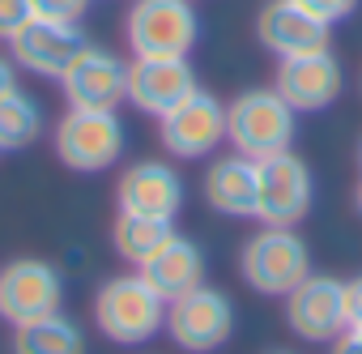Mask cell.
Instances as JSON below:
<instances>
[{"instance_id":"cell-1","label":"cell","mask_w":362,"mask_h":354,"mask_svg":"<svg viewBox=\"0 0 362 354\" xmlns=\"http://www.w3.org/2000/svg\"><path fill=\"white\" fill-rule=\"evenodd\" d=\"M94 324L115 346H141L166 329V299L145 282V273H119L94 295Z\"/></svg>"},{"instance_id":"cell-2","label":"cell","mask_w":362,"mask_h":354,"mask_svg":"<svg viewBox=\"0 0 362 354\" xmlns=\"http://www.w3.org/2000/svg\"><path fill=\"white\" fill-rule=\"evenodd\" d=\"M294 115L277 90H243L226 103V141L252 162L286 154L294 145Z\"/></svg>"},{"instance_id":"cell-3","label":"cell","mask_w":362,"mask_h":354,"mask_svg":"<svg viewBox=\"0 0 362 354\" xmlns=\"http://www.w3.org/2000/svg\"><path fill=\"white\" fill-rule=\"evenodd\" d=\"M239 273L256 295L286 299L311 273V252H307V244L294 227H264L243 244Z\"/></svg>"},{"instance_id":"cell-4","label":"cell","mask_w":362,"mask_h":354,"mask_svg":"<svg viewBox=\"0 0 362 354\" xmlns=\"http://www.w3.org/2000/svg\"><path fill=\"white\" fill-rule=\"evenodd\" d=\"M128 132L115 111H94V107H69L56 124V154L69 171L98 175L124 158Z\"/></svg>"},{"instance_id":"cell-5","label":"cell","mask_w":362,"mask_h":354,"mask_svg":"<svg viewBox=\"0 0 362 354\" xmlns=\"http://www.w3.org/2000/svg\"><path fill=\"white\" fill-rule=\"evenodd\" d=\"M201 18L192 0H132L124 39L132 56H188L197 47Z\"/></svg>"},{"instance_id":"cell-6","label":"cell","mask_w":362,"mask_h":354,"mask_svg":"<svg viewBox=\"0 0 362 354\" xmlns=\"http://www.w3.org/2000/svg\"><path fill=\"white\" fill-rule=\"evenodd\" d=\"M158 141L170 158H184V162L214 158L226 145V103L197 86L184 103H175L166 115H158Z\"/></svg>"},{"instance_id":"cell-7","label":"cell","mask_w":362,"mask_h":354,"mask_svg":"<svg viewBox=\"0 0 362 354\" xmlns=\"http://www.w3.org/2000/svg\"><path fill=\"white\" fill-rule=\"evenodd\" d=\"M256 222L260 227H298L311 214L315 201V180H311V166L286 149L273 158L256 162Z\"/></svg>"},{"instance_id":"cell-8","label":"cell","mask_w":362,"mask_h":354,"mask_svg":"<svg viewBox=\"0 0 362 354\" xmlns=\"http://www.w3.org/2000/svg\"><path fill=\"white\" fill-rule=\"evenodd\" d=\"M235 329V307L230 295L214 286H197L166 303V337L184 354H214L230 341Z\"/></svg>"},{"instance_id":"cell-9","label":"cell","mask_w":362,"mask_h":354,"mask_svg":"<svg viewBox=\"0 0 362 354\" xmlns=\"http://www.w3.org/2000/svg\"><path fill=\"white\" fill-rule=\"evenodd\" d=\"M64 303V278L56 265L39 256H18L0 269V320L30 324L43 316H56Z\"/></svg>"},{"instance_id":"cell-10","label":"cell","mask_w":362,"mask_h":354,"mask_svg":"<svg viewBox=\"0 0 362 354\" xmlns=\"http://www.w3.org/2000/svg\"><path fill=\"white\" fill-rule=\"evenodd\" d=\"M86 47H90V39H86L81 22H52V18H30L9 39L13 64L43 77V81H60Z\"/></svg>"},{"instance_id":"cell-11","label":"cell","mask_w":362,"mask_h":354,"mask_svg":"<svg viewBox=\"0 0 362 354\" xmlns=\"http://www.w3.org/2000/svg\"><path fill=\"white\" fill-rule=\"evenodd\" d=\"M286 320L303 341H337L349 329L345 312V282L307 273L290 295H286Z\"/></svg>"},{"instance_id":"cell-12","label":"cell","mask_w":362,"mask_h":354,"mask_svg":"<svg viewBox=\"0 0 362 354\" xmlns=\"http://www.w3.org/2000/svg\"><path fill=\"white\" fill-rule=\"evenodd\" d=\"M197 90V73L188 56H132L128 60V103L141 115H166Z\"/></svg>"},{"instance_id":"cell-13","label":"cell","mask_w":362,"mask_h":354,"mask_svg":"<svg viewBox=\"0 0 362 354\" xmlns=\"http://www.w3.org/2000/svg\"><path fill=\"white\" fill-rule=\"evenodd\" d=\"M64 86V98L69 107H94V111H115L124 98H128V64L107 52V47H86L69 73L60 77Z\"/></svg>"},{"instance_id":"cell-14","label":"cell","mask_w":362,"mask_h":354,"mask_svg":"<svg viewBox=\"0 0 362 354\" xmlns=\"http://www.w3.org/2000/svg\"><path fill=\"white\" fill-rule=\"evenodd\" d=\"M341 81H345V77H341L337 56H332L328 47H320V52L286 56V60L277 64L273 90L303 115V111H324V107H332L337 94H341Z\"/></svg>"},{"instance_id":"cell-15","label":"cell","mask_w":362,"mask_h":354,"mask_svg":"<svg viewBox=\"0 0 362 354\" xmlns=\"http://www.w3.org/2000/svg\"><path fill=\"white\" fill-rule=\"evenodd\" d=\"M119 214H145V218H170L184 210V180L170 162H132L115 184Z\"/></svg>"},{"instance_id":"cell-16","label":"cell","mask_w":362,"mask_h":354,"mask_svg":"<svg viewBox=\"0 0 362 354\" xmlns=\"http://www.w3.org/2000/svg\"><path fill=\"white\" fill-rule=\"evenodd\" d=\"M328 35H332V26L320 22L315 13H307L303 5H294V0H269L256 13V39L277 60L320 52V47H328Z\"/></svg>"},{"instance_id":"cell-17","label":"cell","mask_w":362,"mask_h":354,"mask_svg":"<svg viewBox=\"0 0 362 354\" xmlns=\"http://www.w3.org/2000/svg\"><path fill=\"white\" fill-rule=\"evenodd\" d=\"M205 201L222 218H256V162L243 154L214 158L205 171Z\"/></svg>"},{"instance_id":"cell-18","label":"cell","mask_w":362,"mask_h":354,"mask_svg":"<svg viewBox=\"0 0 362 354\" xmlns=\"http://www.w3.org/2000/svg\"><path fill=\"white\" fill-rule=\"evenodd\" d=\"M141 273H145V282L170 303V299H179V295L205 286V252H201L192 239H184V235H170V239L141 265Z\"/></svg>"},{"instance_id":"cell-19","label":"cell","mask_w":362,"mask_h":354,"mask_svg":"<svg viewBox=\"0 0 362 354\" xmlns=\"http://www.w3.org/2000/svg\"><path fill=\"white\" fill-rule=\"evenodd\" d=\"M13 354H86V333L64 312L18 324L13 329Z\"/></svg>"},{"instance_id":"cell-20","label":"cell","mask_w":362,"mask_h":354,"mask_svg":"<svg viewBox=\"0 0 362 354\" xmlns=\"http://www.w3.org/2000/svg\"><path fill=\"white\" fill-rule=\"evenodd\" d=\"M170 235H175V222H170V218H145V214H119L115 227H111L115 252H119L128 265H136V269H141Z\"/></svg>"},{"instance_id":"cell-21","label":"cell","mask_w":362,"mask_h":354,"mask_svg":"<svg viewBox=\"0 0 362 354\" xmlns=\"http://www.w3.org/2000/svg\"><path fill=\"white\" fill-rule=\"evenodd\" d=\"M43 132V107L22 86L0 98V149H26Z\"/></svg>"},{"instance_id":"cell-22","label":"cell","mask_w":362,"mask_h":354,"mask_svg":"<svg viewBox=\"0 0 362 354\" xmlns=\"http://www.w3.org/2000/svg\"><path fill=\"white\" fill-rule=\"evenodd\" d=\"M90 0H30L35 18H52V22H81Z\"/></svg>"},{"instance_id":"cell-23","label":"cell","mask_w":362,"mask_h":354,"mask_svg":"<svg viewBox=\"0 0 362 354\" xmlns=\"http://www.w3.org/2000/svg\"><path fill=\"white\" fill-rule=\"evenodd\" d=\"M30 18H35L30 0H0V43H9Z\"/></svg>"},{"instance_id":"cell-24","label":"cell","mask_w":362,"mask_h":354,"mask_svg":"<svg viewBox=\"0 0 362 354\" xmlns=\"http://www.w3.org/2000/svg\"><path fill=\"white\" fill-rule=\"evenodd\" d=\"M294 5H303V9H307V13H315L320 22L337 26V22H345V18L358 9V0H294Z\"/></svg>"},{"instance_id":"cell-25","label":"cell","mask_w":362,"mask_h":354,"mask_svg":"<svg viewBox=\"0 0 362 354\" xmlns=\"http://www.w3.org/2000/svg\"><path fill=\"white\" fill-rule=\"evenodd\" d=\"M345 312H349V329L362 324V278L345 282Z\"/></svg>"},{"instance_id":"cell-26","label":"cell","mask_w":362,"mask_h":354,"mask_svg":"<svg viewBox=\"0 0 362 354\" xmlns=\"http://www.w3.org/2000/svg\"><path fill=\"white\" fill-rule=\"evenodd\" d=\"M13 90H18V64H13V56H0V98Z\"/></svg>"},{"instance_id":"cell-27","label":"cell","mask_w":362,"mask_h":354,"mask_svg":"<svg viewBox=\"0 0 362 354\" xmlns=\"http://www.w3.org/2000/svg\"><path fill=\"white\" fill-rule=\"evenodd\" d=\"M332 354H362V337L354 329H345L337 341H332Z\"/></svg>"},{"instance_id":"cell-28","label":"cell","mask_w":362,"mask_h":354,"mask_svg":"<svg viewBox=\"0 0 362 354\" xmlns=\"http://www.w3.org/2000/svg\"><path fill=\"white\" fill-rule=\"evenodd\" d=\"M354 201H358V214H362V184H358V197H354Z\"/></svg>"},{"instance_id":"cell-29","label":"cell","mask_w":362,"mask_h":354,"mask_svg":"<svg viewBox=\"0 0 362 354\" xmlns=\"http://www.w3.org/2000/svg\"><path fill=\"white\" fill-rule=\"evenodd\" d=\"M354 333H358V337H362V324H358V329H354Z\"/></svg>"},{"instance_id":"cell-30","label":"cell","mask_w":362,"mask_h":354,"mask_svg":"<svg viewBox=\"0 0 362 354\" xmlns=\"http://www.w3.org/2000/svg\"><path fill=\"white\" fill-rule=\"evenodd\" d=\"M358 162H362V145H358Z\"/></svg>"},{"instance_id":"cell-31","label":"cell","mask_w":362,"mask_h":354,"mask_svg":"<svg viewBox=\"0 0 362 354\" xmlns=\"http://www.w3.org/2000/svg\"><path fill=\"white\" fill-rule=\"evenodd\" d=\"M273 354H290V350H273Z\"/></svg>"}]
</instances>
